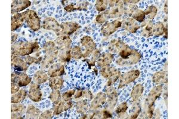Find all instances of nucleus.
<instances>
[{
  "instance_id": "nucleus-1",
  "label": "nucleus",
  "mask_w": 179,
  "mask_h": 119,
  "mask_svg": "<svg viewBox=\"0 0 179 119\" xmlns=\"http://www.w3.org/2000/svg\"><path fill=\"white\" fill-rule=\"evenodd\" d=\"M162 90V86H158L157 87L154 88L151 92L150 93L148 98L146 100L147 101V104L149 105V107H152L153 104L154 103L156 99L158 98V97L160 96Z\"/></svg>"
},
{
  "instance_id": "nucleus-2",
  "label": "nucleus",
  "mask_w": 179,
  "mask_h": 119,
  "mask_svg": "<svg viewBox=\"0 0 179 119\" xmlns=\"http://www.w3.org/2000/svg\"><path fill=\"white\" fill-rule=\"evenodd\" d=\"M121 26V23L120 21H115V22L114 23L106 24V25L104 26L101 31L104 35H108L111 34L112 32H115V29L118 27H120Z\"/></svg>"
},
{
  "instance_id": "nucleus-3",
  "label": "nucleus",
  "mask_w": 179,
  "mask_h": 119,
  "mask_svg": "<svg viewBox=\"0 0 179 119\" xmlns=\"http://www.w3.org/2000/svg\"><path fill=\"white\" fill-rule=\"evenodd\" d=\"M61 28L62 29L63 33L70 35L76 30V29L78 28V25L76 23H66L62 24Z\"/></svg>"
},
{
  "instance_id": "nucleus-4",
  "label": "nucleus",
  "mask_w": 179,
  "mask_h": 119,
  "mask_svg": "<svg viewBox=\"0 0 179 119\" xmlns=\"http://www.w3.org/2000/svg\"><path fill=\"white\" fill-rule=\"evenodd\" d=\"M44 28L45 29H52L55 31H58L59 30V26L55 19L48 18L44 21Z\"/></svg>"
},
{
  "instance_id": "nucleus-5",
  "label": "nucleus",
  "mask_w": 179,
  "mask_h": 119,
  "mask_svg": "<svg viewBox=\"0 0 179 119\" xmlns=\"http://www.w3.org/2000/svg\"><path fill=\"white\" fill-rule=\"evenodd\" d=\"M167 72H165V71L158 72L153 76V81L157 84L165 83L167 81Z\"/></svg>"
},
{
  "instance_id": "nucleus-6",
  "label": "nucleus",
  "mask_w": 179,
  "mask_h": 119,
  "mask_svg": "<svg viewBox=\"0 0 179 119\" xmlns=\"http://www.w3.org/2000/svg\"><path fill=\"white\" fill-rule=\"evenodd\" d=\"M140 75L139 70L130 71L124 76V80L126 83H130L135 80Z\"/></svg>"
},
{
  "instance_id": "nucleus-7",
  "label": "nucleus",
  "mask_w": 179,
  "mask_h": 119,
  "mask_svg": "<svg viewBox=\"0 0 179 119\" xmlns=\"http://www.w3.org/2000/svg\"><path fill=\"white\" fill-rule=\"evenodd\" d=\"M165 29L164 28L163 24L161 22H158L156 23L152 28V33L156 36H160L163 34Z\"/></svg>"
},
{
  "instance_id": "nucleus-8",
  "label": "nucleus",
  "mask_w": 179,
  "mask_h": 119,
  "mask_svg": "<svg viewBox=\"0 0 179 119\" xmlns=\"http://www.w3.org/2000/svg\"><path fill=\"white\" fill-rule=\"evenodd\" d=\"M49 75L51 77H55V76H59L63 73H64V69L63 66H60V67H58V65H57V67L55 68H51V70L49 71Z\"/></svg>"
},
{
  "instance_id": "nucleus-9",
  "label": "nucleus",
  "mask_w": 179,
  "mask_h": 119,
  "mask_svg": "<svg viewBox=\"0 0 179 119\" xmlns=\"http://www.w3.org/2000/svg\"><path fill=\"white\" fill-rule=\"evenodd\" d=\"M63 84V81L61 79L59 78H54L50 79V85L51 87L55 89H59Z\"/></svg>"
},
{
  "instance_id": "nucleus-10",
  "label": "nucleus",
  "mask_w": 179,
  "mask_h": 119,
  "mask_svg": "<svg viewBox=\"0 0 179 119\" xmlns=\"http://www.w3.org/2000/svg\"><path fill=\"white\" fill-rule=\"evenodd\" d=\"M157 9L154 6L149 7L144 12L145 15H147L148 16V18L150 19H152L154 18V17L157 14Z\"/></svg>"
},
{
  "instance_id": "nucleus-11",
  "label": "nucleus",
  "mask_w": 179,
  "mask_h": 119,
  "mask_svg": "<svg viewBox=\"0 0 179 119\" xmlns=\"http://www.w3.org/2000/svg\"><path fill=\"white\" fill-rule=\"evenodd\" d=\"M143 90V88L142 85H139L136 86L132 92V97H133L134 98H137L141 95Z\"/></svg>"
},
{
  "instance_id": "nucleus-12",
  "label": "nucleus",
  "mask_w": 179,
  "mask_h": 119,
  "mask_svg": "<svg viewBox=\"0 0 179 119\" xmlns=\"http://www.w3.org/2000/svg\"><path fill=\"white\" fill-rule=\"evenodd\" d=\"M133 17L134 19H136L137 21L142 22L143 21V20L144 19V17H145V13L144 11H142V10H136L134 14H133Z\"/></svg>"
},
{
  "instance_id": "nucleus-13",
  "label": "nucleus",
  "mask_w": 179,
  "mask_h": 119,
  "mask_svg": "<svg viewBox=\"0 0 179 119\" xmlns=\"http://www.w3.org/2000/svg\"><path fill=\"white\" fill-rule=\"evenodd\" d=\"M152 21H149L147 24V26H146V28L143 31V35L146 37L149 36L152 33Z\"/></svg>"
},
{
  "instance_id": "nucleus-14",
  "label": "nucleus",
  "mask_w": 179,
  "mask_h": 119,
  "mask_svg": "<svg viewBox=\"0 0 179 119\" xmlns=\"http://www.w3.org/2000/svg\"><path fill=\"white\" fill-rule=\"evenodd\" d=\"M96 4V8L98 11H101L105 10L107 6V1H97Z\"/></svg>"
},
{
  "instance_id": "nucleus-15",
  "label": "nucleus",
  "mask_w": 179,
  "mask_h": 119,
  "mask_svg": "<svg viewBox=\"0 0 179 119\" xmlns=\"http://www.w3.org/2000/svg\"><path fill=\"white\" fill-rule=\"evenodd\" d=\"M104 60H100V61H102L101 64L104 65H108L109 64L113 58V56L111 54H104Z\"/></svg>"
},
{
  "instance_id": "nucleus-16",
  "label": "nucleus",
  "mask_w": 179,
  "mask_h": 119,
  "mask_svg": "<svg viewBox=\"0 0 179 119\" xmlns=\"http://www.w3.org/2000/svg\"><path fill=\"white\" fill-rule=\"evenodd\" d=\"M80 48L79 47H75L72 50V54L73 57L75 58H80L82 57V54L81 53Z\"/></svg>"
},
{
  "instance_id": "nucleus-17",
  "label": "nucleus",
  "mask_w": 179,
  "mask_h": 119,
  "mask_svg": "<svg viewBox=\"0 0 179 119\" xmlns=\"http://www.w3.org/2000/svg\"><path fill=\"white\" fill-rule=\"evenodd\" d=\"M51 100H52L54 102H56V103L58 102V101L60 99V93L59 91H55L53 92V93L51 95Z\"/></svg>"
},
{
  "instance_id": "nucleus-18",
  "label": "nucleus",
  "mask_w": 179,
  "mask_h": 119,
  "mask_svg": "<svg viewBox=\"0 0 179 119\" xmlns=\"http://www.w3.org/2000/svg\"><path fill=\"white\" fill-rule=\"evenodd\" d=\"M127 108V104L125 103L124 104H122L121 105H120V106L117 108L116 110V113H124V111H126Z\"/></svg>"
},
{
  "instance_id": "nucleus-19",
  "label": "nucleus",
  "mask_w": 179,
  "mask_h": 119,
  "mask_svg": "<svg viewBox=\"0 0 179 119\" xmlns=\"http://www.w3.org/2000/svg\"><path fill=\"white\" fill-rule=\"evenodd\" d=\"M75 92V90H72V91H69L66 92V93L63 95V98H64L65 100H68L70 99V98L71 97L72 95H73V92Z\"/></svg>"
},
{
  "instance_id": "nucleus-20",
  "label": "nucleus",
  "mask_w": 179,
  "mask_h": 119,
  "mask_svg": "<svg viewBox=\"0 0 179 119\" xmlns=\"http://www.w3.org/2000/svg\"><path fill=\"white\" fill-rule=\"evenodd\" d=\"M104 116L105 117V118H108V117H112V115L108 112H107V111H105L104 112Z\"/></svg>"
},
{
  "instance_id": "nucleus-21",
  "label": "nucleus",
  "mask_w": 179,
  "mask_h": 119,
  "mask_svg": "<svg viewBox=\"0 0 179 119\" xmlns=\"http://www.w3.org/2000/svg\"><path fill=\"white\" fill-rule=\"evenodd\" d=\"M165 11L166 14H167V3H166V4L165 6Z\"/></svg>"
}]
</instances>
